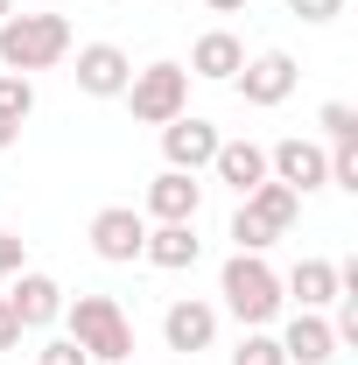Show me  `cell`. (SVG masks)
I'll return each mask as SVG.
<instances>
[{
  "mask_svg": "<svg viewBox=\"0 0 358 365\" xmlns=\"http://www.w3.org/2000/svg\"><path fill=\"white\" fill-rule=\"evenodd\" d=\"M323 134H330V148H358V113L344 106V98L323 106Z\"/></svg>",
  "mask_w": 358,
  "mask_h": 365,
  "instance_id": "cell-22",
  "label": "cell"
},
{
  "mask_svg": "<svg viewBox=\"0 0 358 365\" xmlns=\"http://www.w3.org/2000/svg\"><path fill=\"white\" fill-rule=\"evenodd\" d=\"M295 78H302V71H295V56H288V49H260V56H246V71H239L232 85H239L246 106H260V113H267V106H281V98L295 91Z\"/></svg>",
  "mask_w": 358,
  "mask_h": 365,
  "instance_id": "cell-6",
  "label": "cell"
},
{
  "mask_svg": "<svg viewBox=\"0 0 358 365\" xmlns=\"http://www.w3.org/2000/svg\"><path fill=\"white\" fill-rule=\"evenodd\" d=\"M211 7H218V14H239V7H246V0H211Z\"/></svg>",
  "mask_w": 358,
  "mask_h": 365,
  "instance_id": "cell-29",
  "label": "cell"
},
{
  "mask_svg": "<svg viewBox=\"0 0 358 365\" xmlns=\"http://www.w3.org/2000/svg\"><path fill=\"white\" fill-rule=\"evenodd\" d=\"M232 365H288V359H281V337L246 330V337H239V351H232Z\"/></svg>",
  "mask_w": 358,
  "mask_h": 365,
  "instance_id": "cell-21",
  "label": "cell"
},
{
  "mask_svg": "<svg viewBox=\"0 0 358 365\" xmlns=\"http://www.w3.org/2000/svg\"><path fill=\"white\" fill-rule=\"evenodd\" d=\"M29 113H36V85H29L21 71H0V120H14V127H21Z\"/></svg>",
  "mask_w": 358,
  "mask_h": 365,
  "instance_id": "cell-19",
  "label": "cell"
},
{
  "mask_svg": "<svg viewBox=\"0 0 358 365\" xmlns=\"http://www.w3.org/2000/svg\"><path fill=\"white\" fill-rule=\"evenodd\" d=\"M197 253H204L197 225H148V246H140V260H148V267H162V274L197 267Z\"/></svg>",
  "mask_w": 358,
  "mask_h": 365,
  "instance_id": "cell-16",
  "label": "cell"
},
{
  "mask_svg": "<svg viewBox=\"0 0 358 365\" xmlns=\"http://www.w3.org/2000/svg\"><path fill=\"white\" fill-rule=\"evenodd\" d=\"M218 127L211 120H197V113H176L169 127H162V162L183 169V176H197V169H211V155H218Z\"/></svg>",
  "mask_w": 358,
  "mask_h": 365,
  "instance_id": "cell-7",
  "label": "cell"
},
{
  "mask_svg": "<svg viewBox=\"0 0 358 365\" xmlns=\"http://www.w3.org/2000/svg\"><path fill=\"white\" fill-rule=\"evenodd\" d=\"M211 176L225 182V190H253V182H267V148L260 140H218V155H211Z\"/></svg>",
  "mask_w": 358,
  "mask_h": 365,
  "instance_id": "cell-15",
  "label": "cell"
},
{
  "mask_svg": "<svg viewBox=\"0 0 358 365\" xmlns=\"http://www.w3.org/2000/svg\"><path fill=\"white\" fill-rule=\"evenodd\" d=\"M239 204H246V211H253L267 232H288V225H295V211H302V197H295L288 182H274V176H267V182H253Z\"/></svg>",
  "mask_w": 358,
  "mask_h": 365,
  "instance_id": "cell-18",
  "label": "cell"
},
{
  "mask_svg": "<svg viewBox=\"0 0 358 365\" xmlns=\"http://www.w3.org/2000/svg\"><path fill=\"white\" fill-rule=\"evenodd\" d=\"M218 295H225V309L246 323V330H260V323H274L281 317V274L260 260V253H232L225 260V274H218Z\"/></svg>",
  "mask_w": 358,
  "mask_h": 365,
  "instance_id": "cell-2",
  "label": "cell"
},
{
  "mask_svg": "<svg viewBox=\"0 0 358 365\" xmlns=\"http://www.w3.org/2000/svg\"><path fill=\"white\" fill-rule=\"evenodd\" d=\"M63 302H71V295H63L49 274H36V267H21L14 281H7V309H14V323H21V330L56 323V317H63Z\"/></svg>",
  "mask_w": 358,
  "mask_h": 365,
  "instance_id": "cell-9",
  "label": "cell"
},
{
  "mask_svg": "<svg viewBox=\"0 0 358 365\" xmlns=\"http://www.w3.org/2000/svg\"><path fill=\"white\" fill-rule=\"evenodd\" d=\"M197 204H204V182L183 176V169H162L148 182V211L140 218H155V225H197Z\"/></svg>",
  "mask_w": 358,
  "mask_h": 365,
  "instance_id": "cell-11",
  "label": "cell"
},
{
  "mask_svg": "<svg viewBox=\"0 0 358 365\" xmlns=\"http://www.w3.org/2000/svg\"><path fill=\"white\" fill-rule=\"evenodd\" d=\"M63 323H71V337L85 344L91 365H127L134 359V323H127V309H120L113 295H78V302H63Z\"/></svg>",
  "mask_w": 358,
  "mask_h": 365,
  "instance_id": "cell-1",
  "label": "cell"
},
{
  "mask_svg": "<svg viewBox=\"0 0 358 365\" xmlns=\"http://www.w3.org/2000/svg\"><path fill=\"white\" fill-rule=\"evenodd\" d=\"M36 365H91V359H85V344H78V337H49L43 351H36Z\"/></svg>",
  "mask_w": 358,
  "mask_h": 365,
  "instance_id": "cell-23",
  "label": "cell"
},
{
  "mask_svg": "<svg viewBox=\"0 0 358 365\" xmlns=\"http://www.w3.org/2000/svg\"><path fill=\"white\" fill-rule=\"evenodd\" d=\"M162 344H169V351H183V359L211 351V344H218V309H211V302H197V295L169 302V317H162Z\"/></svg>",
  "mask_w": 358,
  "mask_h": 365,
  "instance_id": "cell-10",
  "label": "cell"
},
{
  "mask_svg": "<svg viewBox=\"0 0 358 365\" xmlns=\"http://www.w3.org/2000/svg\"><path fill=\"white\" fill-rule=\"evenodd\" d=\"M337 288H344V281H337V260H316V253H310V260H295L288 281H281V295H295L302 309H330Z\"/></svg>",
  "mask_w": 358,
  "mask_h": 365,
  "instance_id": "cell-17",
  "label": "cell"
},
{
  "mask_svg": "<svg viewBox=\"0 0 358 365\" xmlns=\"http://www.w3.org/2000/svg\"><path fill=\"white\" fill-rule=\"evenodd\" d=\"M281 359H288V365H330V359H337V337H330L323 309H295V317H288V330H281Z\"/></svg>",
  "mask_w": 358,
  "mask_h": 365,
  "instance_id": "cell-14",
  "label": "cell"
},
{
  "mask_svg": "<svg viewBox=\"0 0 358 365\" xmlns=\"http://www.w3.org/2000/svg\"><path fill=\"white\" fill-rule=\"evenodd\" d=\"M140 246H148V218H140L134 204H106V211H91V253H98V260L134 267Z\"/></svg>",
  "mask_w": 358,
  "mask_h": 365,
  "instance_id": "cell-5",
  "label": "cell"
},
{
  "mask_svg": "<svg viewBox=\"0 0 358 365\" xmlns=\"http://www.w3.org/2000/svg\"><path fill=\"white\" fill-rule=\"evenodd\" d=\"M14 140H21V127H14V120H0V155H7Z\"/></svg>",
  "mask_w": 358,
  "mask_h": 365,
  "instance_id": "cell-28",
  "label": "cell"
},
{
  "mask_svg": "<svg viewBox=\"0 0 358 365\" xmlns=\"http://www.w3.org/2000/svg\"><path fill=\"white\" fill-rule=\"evenodd\" d=\"M127 78H134V56H127L120 43H85V49H78V91H91V98H120Z\"/></svg>",
  "mask_w": 358,
  "mask_h": 365,
  "instance_id": "cell-13",
  "label": "cell"
},
{
  "mask_svg": "<svg viewBox=\"0 0 358 365\" xmlns=\"http://www.w3.org/2000/svg\"><path fill=\"white\" fill-rule=\"evenodd\" d=\"M288 14H295V21H337L344 0H288Z\"/></svg>",
  "mask_w": 358,
  "mask_h": 365,
  "instance_id": "cell-26",
  "label": "cell"
},
{
  "mask_svg": "<svg viewBox=\"0 0 358 365\" xmlns=\"http://www.w3.org/2000/svg\"><path fill=\"white\" fill-rule=\"evenodd\" d=\"M21 344V323H14V309H7V295H0V351H14Z\"/></svg>",
  "mask_w": 358,
  "mask_h": 365,
  "instance_id": "cell-27",
  "label": "cell"
},
{
  "mask_svg": "<svg viewBox=\"0 0 358 365\" xmlns=\"http://www.w3.org/2000/svg\"><path fill=\"white\" fill-rule=\"evenodd\" d=\"M267 176L288 182V190L302 197V190H323V182H330V155H323L316 140L288 134V140H274V148H267Z\"/></svg>",
  "mask_w": 358,
  "mask_h": 365,
  "instance_id": "cell-8",
  "label": "cell"
},
{
  "mask_svg": "<svg viewBox=\"0 0 358 365\" xmlns=\"http://www.w3.org/2000/svg\"><path fill=\"white\" fill-rule=\"evenodd\" d=\"M21 267H29V239L21 232H0V281H14Z\"/></svg>",
  "mask_w": 358,
  "mask_h": 365,
  "instance_id": "cell-24",
  "label": "cell"
},
{
  "mask_svg": "<svg viewBox=\"0 0 358 365\" xmlns=\"http://www.w3.org/2000/svg\"><path fill=\"white\" fill-rule=\"evenodd\" d=\"M190 78H204V85H232L239 71H246V43L232 36V29H204L197 43H190V63H183Z\"/></svg>",
  "mask_w": 358,
  "mask_h": 365,
  "instance_id": "cell-12",
  "label": "cell"
},
{
  "mask_svg": "<svg viewBox=\"0 0 358 365\" xmlns=\"http://www.w3.org/2000/svg\"><path fill=\"white\" fill-rule=\"evenodd\" d=\"M330 182L337 190H358V148H330Z\"/></svg>",
  "mask_w": 358,
  "mask_h": 365,
  "instance_id": "cell-25",
  "label": "cell"
},
{
  "mask_svg": "<svg viewBox=\"0 0 358 365\" xmlns=\"http://www.w3.org/2000/svg\"><path fill=\"white\" fill-rule=\"evenodd\" d=\"M274 239H281V232H267L260 218H253V211H246V204L232 211V246H239V253H267Z\"/></svg>",
  "mask_w": 358,
  "mask_h": 365,
  "instance_id": "cell-20",
  "label": "cell"
},
{
  "mask_svg": "<svg viewBox=\"0 0 358 365\" xmlns=\"http://www.w3.org/2000/svg\"><path fill=\"white\" fill-rule=\"evenodd\" d=\"M127 106H134L140 127H169L176 113H190V71L183 63H148V71H134L127 78V91H120Z\"/></svg>",
  "mask_w": 358,
  "mask_h": 365,
  "instance_id": "cell-4",
  "label": "cell"
},
{
  "mask_svg": "<svg viewBox=\"0 0 358 365\" xmlns=\"http://www.w3.org/2000/svg\"><path fill=\"white\" fill-rule=\"evenodd\" d=\"M71 56V21L63 14H7L0 21V63L7 71H49Z\"/></svg>",
  "mask_w": 358,
  "mask_h": 365,
  "instance_id": "cell-3",
  "label": "cell"
},
{
  "mask_svg": "<svg viewBox=\"0 0 358 365\" xmlns=\"http://www.w3.org/2000/svg\"><path fill=\"white\" fill-rule=\"evenodd\" d=\"M7 14H14V0H0V21H7Z\"/></svg>",
  "mask_w": 358,
  "mask_h": 365,
  "instance_id": "cell-30",
  "label": "cell"
}]
</instances>
